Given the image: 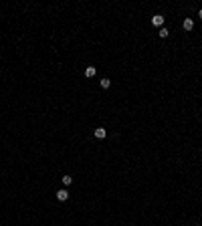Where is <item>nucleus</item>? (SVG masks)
Here are the masks:
<instances>
[{"label": "nucleus", "instance_id": "obj_3", "mask_svg": "<svg viewBox=\"0 0 202 226\" xmlns=\"http://www.w3.org/2000/svg\"><path fill=\"white\" fill-rule=\"evenodd\" d=\"M105 135H107V131H105L103 127H97V129H95V137H97V139H103Z\"/></svg>", "mask_w": 202, "mask_h": 226}, {"label": "nucleus", "instance_id": "obj_4", "mask_svg": "<svg viewBox=\"0 0 202 226\" xmlns=\"http://www.w3.org/2000/svg\"><path fill=\"white\" fill-rule=\"evenodd\" d=\"M192 28H194V20H192V18H186V20H184V30H192Z\"/></svg>", "mask_w": 202, "mask_h": 226}, {"label": "nucleus", "instance_id": "obj_1", "mask_svg": "<svg viewBox=\"0 0 202 226\" xmlns=\"http://www.w3.org/2000/svg\"><path fill=\"white\" fill-rule=\"evenodd\" d=\"M152 24H154V26H160V28H162V24H164V16H162V14H156V16L152 18Z\"/></svg>", "mask_w": 202, "mask_h": 226}, {"label": "nucleus", "instance_id": "obj_5", "mask_svg": "<svg viewBox=\"0 0 202 226\" xmlns=\"http://www.w3.org/2000/svg\"><path fill=\"white\" fill-rule=\"evenodd\" d=\"M95 73H97L95 67H87V69H85V77H95Z\"/></svg>", "mask_w": 202, "mask_h": 226}, {"label": "nucleus", "instance_id": "obj_7", "mask_svg": "<svg viewBox=\"0 0 202 226\" xmlns=\"http://www.w3.org/2000/svg\"><path fill=\"white\" fill-rule=\"evenodd\" d=\"M109 85H111L109 79H101V89H109Z\"/></svg>", "mask_w": 202, "mask_h": 226}, {"label": "nucleus", "instance_id": "obj_6", "mask_svg": "<svg viewBox=\"0 0 202 226\" xmlns=\"http://www.w3.org/2000/svg\"><path fill=\"white\" fill-rule=\"evenodd\" d=\"M158 35H160V39H166V37H168L170 32H168V28H164V26H162L160 30H158Z\"/></svg>", "mask_w": 202, "mask_h": 226}, {"label": "nucleus", "instance_id": "obj_8", "mask_svg": "<svg viewBox=\"0 0 202 226\" xmlns=\"http://www.w3.org/2000/svg\"><path fill=\"white\" fill-rule=\"evenodd\" d=\"M71 182H73L71 176H63V184H65V186H71Z\"/></svg>", "mask_w": 202, "mask_h": 226}, {"label": "nucleus", "instance_id": "obj_2", "mask_svg": "<svg viewBox=\"0 0 202 226\" xmlns=\"http://www.w3.org/2000/svg\"><path fill=\"white\" fill-rule=\"evenodd\" d=\"M57 198H59L61 202H65V200L69 198V192H67V190H59V192H57Z\"/></svg>", "mask_w": 202, "mask_h": 226}, {"label": "nucleus", "instance_id": "obj_9", "mask_svg": "<svg viewBox=\"0 0 202 226\" xmlns=\"http://www.w3.org/2000/svg\"><path fill=\"white\" fill-rule=\"evenodd\" d=\"M198 18H202V10H200V12H198Z\"/></svg>", "mask_w": 202, "mask_h": 226}]
</instances>
